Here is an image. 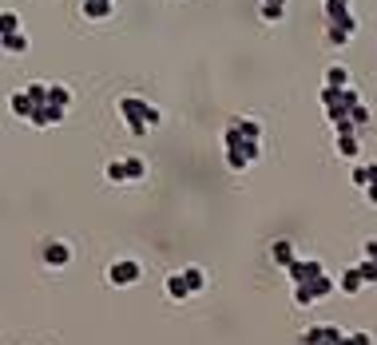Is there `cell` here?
I'll use <instances>...</instances> for the list:
<instances>
[{
	"label": "cell",
	"mask_w": 377,
	"mask_h": 345,
	"mask_svg": "<svg viewBox=\"0 0 377 345\" xmlns=\"http://www.w3.org/2000/svg\"><path fill=\"white\" fill-rule=\"evenodd\" d=\"M318 99H322V108H326V119L338 124L342 115H349V111L362 103V92H358L354 83H349V88H326V83H322V95H318Z\"/></svg>",
	"instance_id": "obj_3"
},
{
	"label": "cell",
	"mask_w": 377,
	"mask_h": 345,
	"mask_svg": "<svg viewBox=\"0 0 377 345\" xmlns=\"http://www.w3.org/2000/svg\"><path fill=\"white\" fill-rule=\"evenodd\" d=\"M104 179H108V183H131V175H127V163H124V159H111L108 167H104Z\"/></svg>",
	"instance_id": "obj_21"
},
{
	"label": "cell",
	"mask_w": 377,
	"mask_h": 345,
	"mask_svg": "<svg viewBox=\"0 0 377 345\" xmlns=\"http://www.w3.org/2000/svg\"><path fill=\"white\" fill-rule=\"evenodd\" d=\"M0 48L12 52V56H20V52L32 48V40H28V32H8V36H0Z\"/></svg>",
	"instance_id": "obj_13"
},
{
	"label": "cell",
	"mask_w": 377,
	"mask_h": 345,
	"mask_svg": "<svg viewBox=\"0 0 377 345\" xmlns=\"http://www.w3.org/2000/svg\"><path fill=\"white\" fill-rule=\"evenodd\" d=\"M326 24H334V28L349 32V36H358V16H354V12H338V16H326Z\"/></svg>",
	"instance_id": "obj_22"
},
{
	"label": "cell",
	"mask_w": 377,
	"mask_h": 345,
	"mask_svg": "<svg viewBox=\"0 0 377 345\" xmlns=\"http://www.w3.org/2000/svg\"><path fill=\"white\" fill-rule=\"evenodd\" d=\"M334 290H338V282H334L330 274H322V278H314V282L294 286V306H318L322 298H330Z\"/></svg>",
	"instance_id": "obj_4"
},
{
	"label": "cell",
	"mask_w": 377,
	"mask_h": 345,
	"mask_svg": "<svg viewBox=\"0 0 377 345\" xmlns=\"http://www.w3.org/2000/svg\"><path fill=\"white\" fill-rule=\"evenodd\" d=\"M143 282V266L135 262V258H115L108 266V286H115V290H127V286Z\"/></svg>",
	"instance_id": "obj_5"
},
{
	"label": "cell",
	"mask_w": 377,
	"mask_h": 345,
	"mask_svg": "<svg viewBox=\"0 0 377 345\" xmlns=\"http://www.w3.org/2000/svg\"><path fill=\"white\" fill-rule=\"evenodd\" d=\"M286 274H290V282L302 286V282H314V278H322L326 274V266L318 262V258H294L290 266H286Z\"/></svg>",
	"instance_id": "obj_7"
},
{
	"label": "cell",
	"mask_w": 377,
	"mask_h": 345,
	"mask_svg": "<svg viewBox=\"0 0 377 345\" xmlns=\"http://www.w3.org/2000/svg\"><path fill=\"white\" fill-rule=\"evenodd\" d=\"M262 4H286V0H262Z\"/></svg>",
	"instance_id": "obj_35"
},
{
	"label": "cell",
	"mask_w": 377,
	"mask_h": 345,
	"mask_svg": "<svg viewBox=\"0 0 377 345\" xmlns=\"http://www.w3.org/2000/svg\"><path fill=\"white\" fill-rule=\"evenodd\" d=\"M365 258H377V238H369V242H365Z\"/></svg>",
	"instance_id": "obj_34"
},
{
	"label": "cell",
	"mask_w": 377,
	"mask_h": 345,
	"mask_svg": "<svg viewBox=\"0 0 377 345\" xmlns=\"http://www.w3.org/2000/svg\"><path fill=\"white\" fill-rule=\"evenodd\" d=\"M183 278H187L191 294H203L206 290V270L203 266H183Z\"/></svg>",
	"instance_id": "obj_19"
},
{
	"label": "cell",
	"mask_w": 377,
	"mask_h": 345,
	"mask_svg": "<svg viewBox=\"0 0 377 345\" xmlns=\"http://www.w3.org/2000/svg\"><path fill=\"white\" fill-rule=\"evenodd\" d=\"M163 290H167V298H171V302H191V298H195V294H191V286H187V278H183V270L167 274Z\"/></svg>",
	"instance_id": "obj_9"
},
{
	"label": "cell",
	"mask_w": 377,
	"mask_h": 345,
	"mask_svg": "<svg viewBox=\"0 0 377 345\" xmlns=\"http://www.w3.org/2000/svg\"><path fill=\"white\" fill-rule=\"evenodd\" d=\"M322 83H326V88H349V68L346 63H330L326 76H322Z\"/></svg>",
	"instance_id": "obj_14"
},
{
	"label": "cell",
	"mask_w": 377,
	"mask_h": 345,
	"mask_svg": "<svg viewBox=\"0 0 377 345\" xmlns=\"http://www.w3.org/2000/svg\"><path fill=\"white\" fill-rule=\"evenodd\" d=\"M374 179H377V163H362V167H354V187L365 190Z\"/></svg>",
	"instance_id": "obj_23"
},
{
	"label": "cell",
	"mask_w": 377,
	"mask_h": 345,
	"mask_svg": "<svg viewBox=\"0 0 377 345\" xmlns=\"http://www.w3.org/2000/svg\"><path fill=\"white\" fill-rule=\"evenodd\" d=\"M111 8H115V0H84V16L88 20H108Z\"/></svg>",
	"instance_id": "obj_16"
},
{
	"label": "cell",
	"mask_w": 377,
	"mask_h": 345,
	"mask_svg": "<svg viewBox=\"0 0 377 345\" xmlns=\"http://www.w3.org/2000/svg\"><path fill=\"white\" fill-rule=\"evenodd\" d=\"M258 16H262L267 24H278V20L286 16V4H262V8H258Z\"/></svg>",
	"instance_id": "obj_27"
},
{
	"label": "cell",
	"mask_w": 377,
	"mask_h": 345,
	"mask_svg": "<svg viewBox=\"0 0 377 345\" xmlns=\"http://www.w3.org/2000/svg\"><path fill=\"white\" fill-rule=\"evenodd\" d=\"M349 40H354L349 32H342V28H334V24H326V44H330V48H346Z\"/></svg>",
	"instance_id": "obj_25"
},
{
	"label": "cell",
	"mask_w": 377,
	"mask_h": 345,
	"mask_svg": "<svg viewBox=\"0 0 377 345\" xmlns=\"http://www.w3.org/2000/svg\"><path fill=\"white\" fill-rule=\"evenodd\" d=\"M338 155L342 159H358L362 155V135H338Z\"/></svg>",
	"instance_id": "obj_17"
},
{
	"label": "cell",
	"mask_w": 377,
	"mask_h": 345,
	"mask_svg": "<svg viewBox=\"0 0 377 345\" xmlns=\"http://www.w3.org/2000/svg\"><path fill=\"white\" fill-rule=\"evenodd\" d=\"M270 258H274V262L286 270L290 262H294V242H290V238H278V242L270 246Z\"/></svg>",
	"instance_id": "obj_15"
},
{
	"label": "cell",
	"mask_w": 377,
	"mask_h": 345,
	"mask_svg": "<svg viewBox=\"0 0 377 345\" xmlns=\"http://www.w3.org/2000/svg\"><path fill=\"white\" fill-rule=\"evenodd\" d=\"M115 111H119V119L127 124V131L135 135V139H143L151 127H159V108L155 103H147L143 95H119V103H115Z\"/></svg>",
	"instance_id": "obj_1"
},
{
	"label": "cell",
	"mask_w": 377,
	"mask_h": 345,
	"mask_svg": "<svg viewBox=\"0 0 377 345\" xmlns=\"http://www.w3.org/2000/svg\"><path fill=\"white\" fill-rule=\"evenodd\" d=\"M40 262H44L48 270H64L72 262V246H68L64 238H44V242H40Z\"/></svg>",
	"instance_id": "obj_6"
},
{
	"label": "cell",
	"mask_w": 377,
	"mask_h": 345,
	"mask_svg": "<svg viewBox=\"0 0 377 345\" xmlns=\"http://www.w3.org/2000/svg\"><path fill=\"white\" fill-rule=\"evenodd\" d=\"M358 270H362L365 286H374V282H377V258H365V262H358Z\"/></svg>",
	"instance_id": "obj_30"
},
{
	"label": "cell",
	"mask_w": 377,
	"mask_h": 345,
	"mask_svg": "<svg viewBox=\"0 0 377 345\" xmlns=\"http://www.w3.org/2000/svg\"><path fill=\"white\" fill-rule=\"evenodd\" d=\"M48 103H56V108H72V88H64V83H48Z\"/></svg>",
	"instance_id": "obj_18"
},
{
	"label": "cell",
	"mask_w": 377,
	"mask_h": 345,
	"mask_svg": "<svg viewBox=\"0 0 377 345\" xmlns=\"http://www.w3.org/2000/svg\"><path fill=\"white\" fill-rule=\"evenodd\" d=\"M346 330H338V326H310V330H302L298 345H342Z\"/></svg>",
	"instance_id": "obj_8"
},
{
	"label": "cell",
	"mask_w": 377,
	"mask_h": 345,
	"mask_svg": "<svg viewBox=\"0 0 377 345\" xmlns=\"http://www.w3.org/2000/svg\"><path fill=\"white\" fill-rule=\"evenodd\" d=\"M124 163H127V175H131V183H139L143 175H147V163H143L139 155H127Z\"/></svg>",
	"instance_id": "obj_26"
},
{
	"label": "cell",
	"mask_w": 377,
	"mask_h": 345,
	"mask_svg": "<svg viewBox=\"0 0 377 345\" xmlns=\"http://www.w3.org/2000/svg\"><path fill=\"white\" fill-rule=\"evenodd\" d=\"M326 8V16H338V12H349V0H326L322 4Z\"/></svg>",
	"instance_id": "obj_32"
},
{
	"label": "cell",
	"mask_w": 377,
	"mask_h": 345,
	"mask_svg": "<svg viewBox=\"0 0 377 345\" xmlns=\"http://www.w3.org/2000/svg\"><path fill=\"white\" fill-rule=\"evenodd\" d=\"M64 115H68L64 108H56V103H44V108H36V115H32L28 124L44 131V127H56V124H64Z\"/></svg>",
	"instance_id": "obj_10"
},
{
	"label": "cell",
	"mask_w": 377,
	"mask_h": 345,
	"mask_svg": "<svg viewBox=\"0 0 377 345\" xmlns=\"http://www.w3.org/2000/svg\"><path fill=\"white\" fill-rule=\"evenodd\" d=\"M349 119H354V124H358V127H362V131H365V127L374 124V111L365 108V103H358V108L349 111Z\"/></svg>",
	"instance_id": "obj_28"
},
{
	"label": "cell",
	"mask_w": 377,
	"mask_h": 345,
	"mask_svg": "<svg viewBox=\"0 0 377 345\" xmlns=\"http://www.w3.org/2000/svg\"><path fill=\"white\" fill-rule=\"evenodd\" d=\"M222 155H226L231 171H246L251 163L262 159V139H246L235 124H226V131H222Z\"/></svg>",
	"instance_id": "obj_2"
},
{
	"label": "cell",
	"mask_w": 377,
	"mask_h": 345,
	"mask_svg": "<svg viewBox=\"0 0 377 345\" xmlns=\"http://www.w3.org/2000/svg\"><path fill=\"white\" fill-rule=\"evenodd\" d=\"M8 108H12V115H16V119H24V124H28L32 115H36V103H32V95H28V92H16L12 99H8Z\"/></svg>",
	"instance_id": "obj_12"
},
{
	"label": "cell",
	"mask_w": 377,
	"mask_h": 345,
	"mask_svg": "<svg viewBox=\"0 0 377 345\" xmlns=\"http://www.w3.org/2000/svg\"><path fill=\"white\" fill-rule=\"evenodd\" d=\"M365 199H369V206H377V179L365 187Z\"/></svg>",
	"instance_id": "obj_33"
},
{
	"label": "cell",
	"mask_w": 377,
	"mask_h": 345,
	"mask_svg": "<svg viewBox=\"0 0 377 345\" xmlns=\"http://www.w3.org/2000/svg\"><path fill=\"white\" fill-rule=\"evenodd\" d=\"M24 92L32 95V103H36V108H44V103H48V83H28Z\"/></svg>",
	"instance_id": "obj_29"
},
{
	"label": "cell",
	"mask_w": 377,
	"mask_h": 345,
	"mask_svg": "<svg viewBox=\"0 0 377 345\" xmlns=\"http://www.w3.org/2000/svg\"><path fill=\"white\" fill-rule=\"evenodd\" d=\"M231 124H235L246 139H262V124H258V119H251V115H235Z\"/></svg>",
	"instance_id": "obj_20"
},
{
	"label": "cell",
	"mask_w": 377,
	"mask_h": 345,
	"mask_svg": "<svg viewBox=\"0 0 377 345\" xmlns=\"http://www.w3.org/2000/svg\"><path fill=\"white\" fill-rule=\"evenodd\" d=\"M8 32H24V28H20V16H16L12 8H4V12H0V36H8Z\"/></svg>",
	"instance_id": "obj_24"
},
{
	"label": "cell",
	"mask_w": 377,
	"mask_h": 345,
	"mask_svg": "<svg viewBox=\"0 0 377 345\" xmlns=\"http://www.w3.org/2000/svg\"><path fill=\"white\" fill-rule=\"evenodd\" d=\"M342 345H374V333H365V330H354L342 337Z\"/></svg>",
	"instance_id": "obj_31"
},
{
	"label": "cell",
	"mask_w": 377,
	"mask_h": 345,
	"mask_svg": "<svg viewBox=\"0 0 377 345\" xmlns=\"http://www.w3.org/2000/svg\"><path fill=\"white\" fill-rule=\"evenodd\" d=\"M338 290H342V294H362V290H365V278H362V270H358V266L342 270V278H338Z\"/></svg>",
	"instance_id": "obj_11"
}]
</instances>
